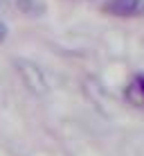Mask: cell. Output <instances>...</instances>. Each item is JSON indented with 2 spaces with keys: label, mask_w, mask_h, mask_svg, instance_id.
Masks as SVG:
<instances>
[{
  "label": "cell",
  "mask_w": 144,
  "mask_h": 156,
  "mask_svg": "<svg viewBox=\"0 0 144 156\" xmlns=\"http://www.w3.org/2000/svg\"><path fill=\"white\" fill-rule=\"evenodd\" d=\"M7 36V27H5V23H0V41Z\"/></svg>",
  "instance_id": "277c9868"
},
{
  "label": "cell",
  "mask_w": 144,
  "mask_h": 156,
  "mask_svg": "<svg viewBox=\"0 0 144 156\" xmlns=\"http://www.w3.org/2000/svg\"><path fill=\"white\" fill-rule=\"evenodd\" d=\"M16 7L25 16H43L45 14V5L41 0H16Z\"/></svg>",
  "instance_id": "3957f363"
},
{
  "label": "cell",
  "mask_w": 144,
  "mask_h": 156,
  "mask_svg": "<svg viewBox=\"0 0 144 156\" xmlns=\"http://www.w3.org/2000/svg\"><path fill=\"white\" fill-rule=\"evenodd\" d=\"M14 66H16L18 77L23 79V84L27 86L34 95H45V93H47V79H45L43 70H41L34 61L18 57V59H14Z\"/></svg>",
  "instance_id": "6da1fadb"
},
{
  "label": "cell",
  "mask_w": 144,
  "mask_h": 156,
  "mask_svg": "<svg viewBox=\"0 0 144 156\" xmlns=\"http://www.w3.org/2000/svg\"><path fill=\"white\" fill-rule=\"evenodd\" d=\"M144 9V0H108L104 2V12L113 16H137Z\"/></svg>",
  "instance_id": "7a4b0ae2"
}]
</instances>
